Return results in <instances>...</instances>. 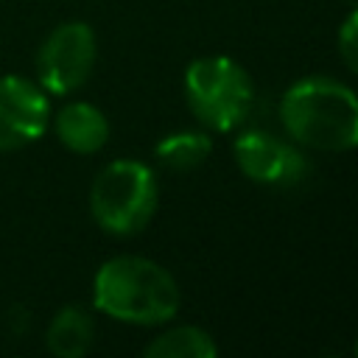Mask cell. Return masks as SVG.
Wrapping results in <instances>:
<instances>
[{"mask_svg":"<svg viewBox=\"0 0 358 358\" xmlns=\"http://www.w3.org/2000/svg\"><path fill=\"white\" fill-rule=\"evenodd\" d=\"M280 120L305 148L350 151L358 145V92L327 76L299 78L280 98Z\"/></svg>","mask_w":358,"mask_h":358,"instance_id":"6da1fadb","label":"cell"},{"mask_svg":"<svg viewBox=\"0 0 358 358\" xmlns=\"http://www.w3.org/2000/svg\"><path fill=\"white\" fill-rule=\"evenodd\" d=\"M176 280L140 255L109 257L92 280V305L126 324H165L179 310Z\"/></svg>","mask_w":358,"mask_h":358,"instance_id":"7a4b0ae2","label":"cell"},{"mask_svg":"<svg viewBox=\"0 0 358 358\" xmlns=\"http://www.w3.org/2000/svg\"><path fill=\"white\" fill-rule=\"evenodd\" d=\"M159 187L154 171L137 159H115L98 171L90 187V213L109 235H134L157 213Z\"/></svg>","mask_w":358,"mask_h":358,"instance_id":"3957f363","label":"cell"},{"mask_svg":"<svg viewBox=\"0 0 358 358\" xmlns=\"http://www.w3.org/2000/svg\"><path fill=\"white\" fill-rule=\"evenodd\" d=\"M185 98L201 126L210 131H232L252 109L255 84L235 59L201 56L185 70Z\"/></svg>","mask_w":358,"mask_h":358,"instance_id":"277c9868","label":"cell"},{"mask_svg":"<svg viewBox=\"0 0 358 358\" xmlns=\"http://www.w3.org/2000/svg\"><path fill=\"white\" fill-rule=\"evenodd\" d=\"M98 39L87 22L70 20L56 25L36 53V81L48 95H70L95 67Z\"/></svg>","mask_w":358,"mask_h":358,"instance_id":"5b68a950","label":"cell"},{"mask_svg":"<svg viewBox=\"0 0 358 358\" xmlns=\"http://www.w3.org/2000/svg\"><path fill=\"white\" fill-rule=\"evenodd\" d=\"M50 126V98L28 76H0V154L36 143Z\"/></svg>","mask_w":358,"mask_h":358,"instance_id":"8992f818","label":"cell"},{"mask_svg":"<svg viewBox=\"0 0 358 358\" xmlns=\"http://www.w3.org/2000/svg\"><path fill=\"white\" fill-rule=\"evenodd\" d=\"M235 162L252 182L268 187H291L308 171L305 157L291 143L260 129H246L235 137Z\"/></svg>","mask_w":358,"mask_h":358,"instance_id":"52a82bcc","label":"cell"},{"mask_svg":"<svg viewBox=\"0 0 358 358\" xmlns=\"http://www.w3.org/2000/svg\"><path fill=\"white\" fill-rule=\"evenodd\" d=\"M59 143L73 154H95L109 140L106 115L90 101H73L56 112L53 120Z\"/></svg>","mask_w":358,"mask_h":358,"instance_id":"ba28073f","label":"cell"},{"mask_svg":"<svg viewBox=\"0 0 358 358\" xmlns=\"http://www.w3.org/2000/svg\"><path fill=\"white\" fill-rule=\"evenodd\" d=\"M95 341V319L81 305H64L45 330V344L56 358H81Z\"/></svg>","mask_w":358,"mask_h":358,"instance_id":"9c48e42d","label":"cell"},{"mask_svg":"<svg viewBox=\"0 0 358 358\" xmlns=\"http://www.w3.org/2000/svg\"><path fill=\"white\" fill-rule=\"evenodd\" d=\"M143 355L145 358H215L218 347L207 330L193 324H179L173 330L154 336L145 344Z\"/></svg>","mask_w":358,"mask_h":358,"instance_id":"30bf717a","label":"cell"},{"mask_svg":"<svg viewBox=\"0 0 358 358\" xmlns=\"http://www.w3.org/2000/svg\"><path fill=\"white\" fill-rule=\"evenodd\" d=\"M213 151V140L204 131H173L154 145V157L168 171H193Z\"/></svg>","mask_w":358,"mask_h":358,"instance_id":"8fae6325","label":"cell"},{"mask_svg":"<svg viewBox=\"0 0 358 358\" xmlns=\"http://www.w3.org/2000/svg\"><path fill=\"white\" fill-rule=\"evenodd\" d=\"M338 53H341L344 64L352 73H358V6L341 22V31H338Z\"/></svg>","mask_w":358,"mask_h":358,"instance_id":"7c38bea8","label":"cell"},{"mask_svg":"<svg viewBox=\"0 0 358 358\" xmlns=\"http://www.w3.org/2000/svg\"><path fill=\"white\" fill-rule=\"evenodd\" d=\"M355 355H358V341H355Z\"/></svg>","mask_w":358,"mask_h":358,"instance_id":"4fadbf2b","label":"cell"},{"mask_svg":"<svg viewBox=\"0 0 358 358\" xmlns=\"http://www.w3.org/2000/svg\"><path fill=\"white\" fill-rule=\"evenodd\" d=\"M350 3H355V6H358V0H350Z\"/></svg>","mask_w":358,"mask_h":358,"instance_id":"5bb4252c","label":"cell"}]
</instances>
